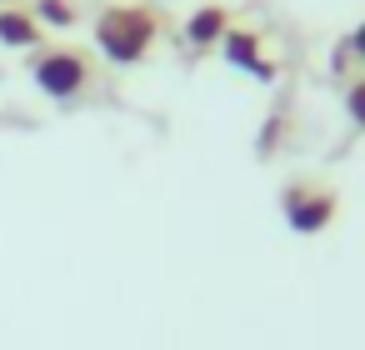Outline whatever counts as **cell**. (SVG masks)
I'll use <instances>...</instances> for the list:
<instances>
[{
    "mask_svg": "<svg viewBox=\"0 0 365 350\" xmlns=\"http://www.w3.org/2000/svg\"><path fill=\"white\" fill-rule=\"evenodd\" d=\"M155 36H160V16L150 6H110V11L96 16V46L115 66L145 61L150 46H155Z\"/></svg>",
    "mask_w": 365,
    "mask_h": 350,
    "instance_id": "6da1fadb",
    "label": "cell"
},
{
    "mask_svg": "<svg viewBox=\"0 0 365 350\" xmlns=\"http://www.w3.org/2000/svg\"><path fill=\"white\" fill-rule=\"evenodd\" d=\"M31 76H36V86H41L51 101H71V96L86 91L91 61H86L81 51H41V56L31 61Z\"/></svg>",
    "mask_w": 365,
    "mask_h": 350,
    "instance_id": "7a4b0ae2",
    "label": "cell"
},
{
    "mask_svg": "<svg viewBox=\"0 0 365 350\" xmlns=\"http://www.w3.org/2000/svg\"><path fill=\"white\" fill-rule=\"evenodd\" d=\"M280 210H285L290 230L315 235V230H325V225L335 220L340 200H335V190H320V185H290V190L280 195Z\"/></svg>",
    "mask_w": 365,
    "mask_h": 350,
    "instance_id": "3957f363",
    "label": "cell"
},
{
    "mask_svg": "<svg viewBox=\"0 0 365 350\" xmlns=\"http://www.w3.org/2000/svg\"><path fill=\"white\" fill-rule=\"evenodd\" d=\"M225 61L235 66V71H250V76H260V81H275V66L265 61V51H260V36L255 31H225Z\"/></svg>",
    "mask_w": 365,
    "mask_h": 350,
    "instance_id": "277c9868",
    "label": "cell"
},
{
    "mask_svg": "<svg viewBox=\"0 0 365 350\" xmlns=\"http://www.w3.org/2000/svg\"><path fill=\"white\" fill-rule=\"evenodd\" d=\"M225 21H230V16H225L220 6H200V11L185 21V41H190V51H210L215 41H225V31H230Z\"/></svg>",
    "mask_w": 365,
    "mask_h": 350,
    "instance_id": "5b68a950",
    "label": "cell"
},
{
    "mask_svg": "<svg viewBox=\"0 0 365 350\" xmlns=\"http://www.w3.org/2000/svg\"><path fill=\"white\" fill-rule=\"evenodd\" d=\"M0 46H41V21L31 11H0Z\"/></svg>",
    "mask_w": 365,
    "mask_h": 350,
    "instance_id": "8992f818",
    "label": "cell"
},
{
    "mask_svg": "<svg viewBox=\"0 0 365 350\" xmlns=\"http://www.w3.org/2000/svg\"><path fill=\"white\" fill-rule=\"evenodd\" d=\"M36 21L66 31V26H76V6H71V0H36Z\"/></svg>",
    "mask_w": 365,
    "mask_h": 350,
    "instance_id": "52a82bcc",
    "label": "cell"
},
{
    "mask_svg": "<svg viewBox=\"0 0 365 350\" xmlns=\"http://www.w3.org/2000/svg\"><path fill=\"white\" fill-rule=\"evenodd\" d=\"M345 105H350V120H355V125L365 130V76H360V81H355V86L345 91Z\"/></svg>",
    "mask_w": 365,
    "mask_h": 350,
    "instance_id": "ba28073f",
    "label": "cell"
},
{
    "mask_svg": "<svg viewBox=\"0 0 365 350\" xmlns=\"http://www.w3.org/2000/svg\"><path fill=\"white\" fill-rule=\"evenodd\" d=\"M345 51H350V56H360V61H365V21H360V26H355V31H350V41H345Z\"/></svg>",
    "mask_w": 365,
    "mask_h": 350,
    "instance_id": "9c48e42d",
    "label": "cell"
}]
</instances>
